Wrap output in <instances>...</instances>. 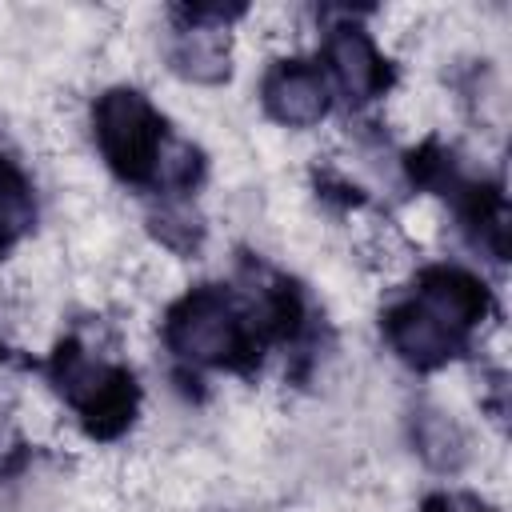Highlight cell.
I'll use <instances>...</instances> for the list:
<instances>
[{
  "instance_id": "cell-1",
  "label": "cell",
  "mask_w": 512,
  "mask_h": 512,
  "mask_svg": "<svg viewBox=\"0 0 512 512\" xmlns=\"http://www.w3.org/2000/svg\"><path fill=\"white\" fill-rule=\"evenodd\" d=\"M164 344L188 368H228L248 372L260 360L264 332L228 284L188 288L164 316Z\"/></svg>"
},
{
  "instance_id": "cell-2",
  "label": "cell",
  "mask_w": 512,
  "mask_h": 512,
  "mask_svg": "<svg viewBox=\"0 0 512 512\" xmlns=\"http://www.w3.org/2000/svg\"><path fill=\"white\" fill-rule=\"evenodd\" d=\"M48 384L56 388V396L76 412L80 428L92 440H116L140 404V388L136 376L124 364H108L100 356H92L80 340H60L56 352L44 364Z\"/></svg>"
},
{
  "instance_id": "cell-3",
  "label": "cell",
  "mask_w": 512,
  "mask_h": 512,
  "mask_svg": "<svg viewBox=\"0 0 512 512\" xmlns=\"http://www.w3.org/2000/svg\"><path fill=\"white\" fill-rule=\"evenodd\" d=\"M92 136H96V148H100L104 164L124 184L156 192L160 164H164L176 136L168 132L164 116L156 112V104L144 92L120 84V88H108L104 96H96Z\"/></svg>"
},
{
  "instance_id": "cell-4",
  "label": "cell",
  "mask_w": 512,
  "mask_h": 512,
  "mask_svg": "<svg viewBox=\"0 0 512 512\" xmlns=\"http://www.w3.org/2000/svg\"><path fill=\"white\" fill-rule=\"evenodd\" d=\"M380 332H384L388 348L416 372H436L468 348V332H460L444 312H436L416 292H408L404 300L384 308Z\"/></svg>"
},
{
  "instance_id": "cell-5",
  "label": "cell",
  "mask_w": 512,
  "mask_h": 512,
  "mask_svg": "<svg viewBox=\"0 0 512 512\" xmlns=\"http://www.w3.org/2000/svg\"><path fill=\"white\" fill-rule=\"evenodd\" d=\"M320 72L328 76V88H336L348 104H368L392 88V64L376 48L372 32L356 20H340L324 32Z\"/></svg>"
},
{
  "instance_id": "cell-6",
  "label": "cell",
  "mask_w": 512,
  "mask_h": 512,
  "mask_svg": "<svg viewBox=\"0 0 512 512\" xmlns=\"http://www.w3.org/2000/svg\"><path fill=\"white\" fill-rule=\"evenodd\" d=\"M244 8H220V4H184L176 8V32L168 40V64L176 76L196 84H220L228 80V20H236Z\"/></svg>"
},
{
  "instance_id": "cell-7",
  "label": "cell",
  "mask_w": 512,
  "mask_h": 512,
  "mask_svg": "<svg viewBox=\"0 0 512 512\" xmlns=\"http://www.w3.org/2000/svg\"><path fill=\"white\" fill-rule=\"evenodd\" d=\"M264 112L284 128H312L332 108V88L312 60H276L260 80Z\"/></svg>"
},
{
  "instance_id": "cell-8",
  "label": "cell",
  "mask_w": 512,
  "mask_h": 512,
  "mask_svg": "<svg viewBox=\"0 0 512 512\" xmlns=\"http://www.w3.org/2000/svg\"><path fill=\"white\" fill-rule=\"evenodd\" d=\"M416 296H424L436 312H444L460 332L472 336L476 324H484V316L492 312V292L480 276H472L468 268L456 264H432L416 276Z\"/></svg>"
},
{
  "instance_id": "cell-9",
  "label": "cell",
  "mask_w": 512,
  "mask_h": 512,
  "mask_svg": "<svg viewBox=\"0 0 512 512\" xmlns=\"http://www.w3.org/2000/svg\"><path fill=\"white\" fill-rule=\"evenodd\" d=\"M32 224H36L32 184L8 156H0V256L16 248L32 232Z\"/></svg>"
},
{
  "instance_id": "cell-10",
  "label": "cell",
  "mask_w": 512,
  "mask_h": 512,
  "mask_svg": "<svg viewBox=\"0 0 512 512\" xmlns=\"http://www.w3.org/2000/svg\"><path fill=\"white\" fill-rule=\"evenodd\" d=\"M412 440L420 448V456L440 468V472H456L464 464V432L444 416V412H432L424 408L416 416V428H412Z\"/></svg>"
},
{
  "instance_id": "cell-11",
  "label": "cell",
  "mask_w": 512,
  "mask_h": 512,
  "mask_svg": "<svg viewBox=\"0 0 512 512\" xmlns=\"http://www.w3.org/2000/svg\"><path fill=\"white\" fill-rule=\"evenodd\" d=\"M152 232L172 252H196L200 240H204V224H200V216L184 200H164L160 212L152 216Z\"/></svg>"
}]
</instances>
